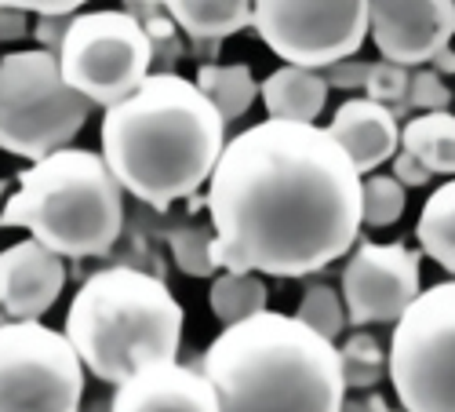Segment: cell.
I'll use <instances>...</instances> for the list:
<instances>
[{
  "instance_id": "cell-1",
  "label": "cell",
  "mask_w": 455,
  "mask_h": 412,
  "mask_svg": "<svg viewBox=\"0 0 455 412\" xmlns=\"http://www.w3.org/2000/svg\"><path fill=\"white\" fill-rule=\"evenodd\" d=\"M361 186L328 128L270 117L244 128L208 179L215 267L270 278L324 271L357 241Z\"/></svg>"
},
{
  "instance_id": "cell-2",
  "label": "cell",
  "mask_w": 455,
  "mask_h": 412,
  "mask_svg": "<svg viewBox=\"0 0 455 412\" xmlns=\"http://www.w3.org/2000/svg\"><path fill=\"white\" fill-rule=\"evenodd\" d=\"M99 139L121 190L164 212L212 179L226 149V121L197 81L149 73L135 95L106 109Z\"/></svg>"
},
{
  "instance_id": "cell-3",
  "label": "cell",
  "mask_w": 455,
  "mask_h": 412,
  "mask_svg": "<svg viewBox=\"0 0 455 412\" xmlns=\"http://www.w3.org/2000/svg\"><path fill=\"white\" fill-rule=\"evenodd\" d=\"M201 372L219 412H343L347 380L339 347L295 314H259L222 328Z\"/></svg>"
},
{
  "instance_id": "cell-4",
  "label": "cell",
  "mask_w": 455,
  "mask_h": 412,
  "mask_svg": "<svg viewBox=\"0 0 455 412\" xmlns=\"http://www.w3.org/2000/svg\"><path fill=\"white\" fill-rule=\"evenodd\" d=\"M66 340L102 384L121 387L149 365L175 361L182 307L172 288L132 267L92 274L66 311Z\"/></svg>"
},
{
  "instance_id": "cell-5",
  "label": "cell",
  "mask_w": 455,
  "mask_h": 412,
  "mask_svg": "<svg viewBox=\"0 0 455 412\" xmlns=\"http://www.w3.org/2000/svg\"><path fill=\"white\" fill-rule=\"evenodd\" d=\"M0 227H22L66 259L106 255L124 227V190L102 154L66 146L19 175Z\"/></svg>"
},
{
  "instance_id": "cell-6",
  "label": "cell",
  "mask_w": 455,
  "mask_h": 412,
  "mask_svg": "<svg viewBox=\"0 0 455 412\" xmlns=\"http://www.w3.org/2000/svg\"><path fill=\"white\" fill-rule=\"evenodd\" d=\"M52 52H12L0 59V149L29 165L66 149L92 117Z\"/></svg>"
},
{
  "instance_id": "cell-7",
  "label": "cell",
  "mask_w": 455,
  "mask_h": 412,
  "mask_svg": "<svg viewBox=\"0 0 455 412\" xmlns=\"http://www.w3.org/2000/svg\"><path fill=\"white\" fill-rule=\"evenodd\" d=\"M387 372L404 412H455V278L430 285L404 311Z\"/></svg>"
},
{
  "instance_id": "cell-8",
  "label": "cell",
  "mask_w": 455,
  "mask_h": 412,
  "mask_svg": "<svg viewBox=\"0 0 455 412\" xmlns=\"http://www.w3.org/2000/svg\"><path fill=\"white\" fill-rule=\"evenodd\" d=\"M154 62V36L135 12H81L59 48L66 85L92 106H117L135 95Z\"/></svg>"
},
{
  "instance_id": "cell-9",
  "label": "cell",
  "mask_w": 455,
  "mask_h": 412,
  "mask_svg": "<svg viewBox=\"0 0 455 412\" xmlns=\"http://www.w3.org/2000/svg\"><path fill=\"white\" fill-rule=\"evenodd\" d=\"M84 361L41 321H0V412H77Z\"/></svg>"
},
{
  "instance_id": "cell-10",
  "label": "cell",
  "mask_w": 455,
  "mask_h": 412,
  "mask_svg": "<svg viewBox=\"0 0 455 412\" xmlns=\"http://www.w3.org/2000/svg\"><path fill=\"white\" fill-rule=\"evenodd\" d=\"M251 26L274 55L299 69H331L350 59L368 36V4H295V0H259Z\"/></svg>"
},
{
  "instance_id": "cell-11",
  "label": "cell",
  "mask_w": 455,
  "mask_h": 412,
  "mask_svg": "<svg viewBox=\"0 0 455 412\" xmlns=\"http://www.w3.org/2000/svg\"><path fill=\"white\" fill-rule=\"evenodd\" d=\"M419 299V255L404 245L361 241L343 267V303L354 325L401 321Z\"/></svg>"
},
{
  "instance_id": "cell-12",
  "label": "cell",
  "mask_w": 455,
  "mask_h": 412,
  "mask_svg": "<svg viewBox=\"0 0 455 412\" xmlns=\"http://www.w3.org/2000/svg\"><path fill=\"white\" fill-rule=\"evenodd\" d=\"M368 33L394 66L434 62L455 36V4L448 0H375Z\"/></svg>"
},
{
  "instance_id": "cell-13",
  "label": "cell",
  "mask_w": 455,
  "mask_h": 412,
  "mask_svg": "<svg viewBox=\"0 0 455 412\" xmlns=\"http://www.w3.org/2000/svg\"><path fill=\"white\" fill-rule=\"evenodd\" d=\"M62 255L41 241H15L0 252V314L8 321H41L62 295Z\"/></svg>"
},
{
  "instance_id": "cell-14",
  "label": "cell",
  "mask_w": 455,
  "mask_h": 412,
  "mask_svg": "<svg viewBox=\"0 0 455 412\" xmlns=\"http://www.w3.org/2000/svg\"><path fill=\"white\" fill-rule=\"evenodd\" d=\"M109 412H219V398L201 368L164 361L121 384Z\"/></svg>"
},
{
  "instance_id": "cell-15",
  "label": "cell",
  "mask_w": 455,
  "mask_h": 412,
  "mask_svg": "<svg viewBox=\"0 0 455 412\" xmlns=\"http://www.w3.org/2000/svg\"><path fill=\"white\" fill-rule=\"evenodd\" d=\"M328 135L343 146V154L350 158L357 175H368L390 158H397V142H401L394 109L379 106L371 99H347L335 109Z\"/></svg>"
},
{
  "instance_id": "cell-16",
  "label": "cell",
  "mask_w": 455,
  "mask_h": 412,
  "mask_svg": "<svg viewBox=\"0 0 455 412\" xmlns=\"http://www.w3.org/2000/svg\"><path fill=\"white\" fill-rule=\"evenodd\" d=\"M262 106H267L270 121H291V125H314L328 102V85L321 73L281 66L267 81L259 85Z\"/></svg>"
},
{
  "instance_id": "cell-17",
  "label": "cell",
  "mask_w": 455,
  "mask_h": 412,
  "mask_svg": "<svg viewBox=\"0 0 455 412\" xmlns=\"http://www.w3.org/2000/svg\"><path fill=\"white\" fill-rule=\"evenodd\" d=\"M168 15L201 41H222L251 26V4L244 0H168Z\"/></svg>"
},
{
  "instance_id": "cell-18",
  "label": "cell",
  "mask_w": 455,
  "mask_h": 412,
  "mask_svg": "<svg viewBox=\"0 0 455 412\" xmlns=\"http://www.w3.org/2000/svg\"><path fill=\"white\" fill-rule=\"evenodd\" d=\"M401 149L419 158L430 175L455 179V114H419L401 128Z\"/></svg>"
},
{
  "instance_id": "cell-19",
  "label": "cell",
  "mask_w": 455,
  "mask_h": 412,
  "mask_svg": "<svg viewBox=\"0 0 455 412\" xmlns=\"http://www.w3.org/2000/svg\"><path fill=\"white\" fill-rule=\"evenodd\" d=\"M415 241L437 267L455 278V179L441 182L427 198L419 222H415Z\"/></svg>"
},
{
  "instance_id": "cell-20",
  "label": "cell",
  "mask_w": 455,
  "mask_h": 412,
  "mask_svg": "<svg viewBox=\"0 0 455 412\" xmlns=\"http://www.w3.org/2000/svg\"><path fill=\"white\" fill-rule=\"evenodd\" d=\"M197 88L219 109V117L226 125L244 117L251 109V102L259 99V81L251 77V69L244 62H230V66L212 62V66H201L197 69Z\"/></svg>"
},
{
  "instance_id": "cell-21",
  "label": "cell",
  "mask_w": 455,
  "mask_h": 412,
  "mask_svg": "<svg viewBox=\"0 0 455 412\" xmlns=\"http://www.w3.org/2000/svg\"><path fill=\"white\" fill-rule=\"evenodd\" d=\"M212 314L222 321V328L241 325L248 318L267 314V281L259 274H219L208 292Z\"/></svg>"
},
{
  "instance_id": "cell-22",
  "label": "cell",
  "mask_w": 455,
  "mask_h": 412,
  "mask_svg": "<svg viewBox=\"0 0 455 412\" xmlns=\"http://www.w3.org/2000/svg\"><path fill=\"white\" fill-rule=\"evenodd\" d=\"M295 318L307 325V328H314L317 335H324V340H339V332L347 328V303L339 299V292L335 288H328V285H314V288H307L302 292V299H299V311H295Z\"/></svg>"
},
{
  "instance_id": "cell-23",
  "label": "cell",
  "mask_w": 455,
  "mask_h": 412,
  "mask_svg": "<svg viewBox=\"0 0 455 412\" xmlns=\"http://www.w3.org/2000/svg\"><path fill=\"white\" fill-rule=\"evenodd\" d=\"M404 215V186L394 175H371L361 186V219L371 230L394 227Z\"/></svg>"
},
{
  "instance_id": "cell-24",
  "label": "cell",
  "mask_w": 455,
  "mask_h": 412,
  "mask_svg": "<svg viewBox=\"0 0 455 412\" xmlns=\"http://www.w3.org/2000/svg\"><path fill=\"white\" fill-rule=\"evenodd\" d=\"M339 361H343V380H347V391L350 387H375L383 380L387 372V354L379 347L371 335H350L339 351Z\"/></svg>"
},
{
  "instance_id": "cell-25",
  "label": "cell",
  "mask_w": 455,
  "mask_h": 412,
  "mask_svg": "<svg viewBox=\"0 0 455 412\" xmlns=\"http://www.w3.org/2000/svg\"><path fill=\"white\" fill-rule=\"evenodd\" d=\"M212 241L215 234L212 230H175L172 234V252H175V263L182 274L189 278H212L219 267L212 259Z\"/></svg>"
},
{
  "instance_id": "cell-26",
  "label": "cell",
  "mask_w": 455,
  "mask_h": 412,
  "mask_svg": "<svg viewBox=\"0 0 455 412\" xmlns=\"http://www.w3.org/2000/svg\"><path fill=\"white\" fill-rule=\"evenodd\" d=\"M408 88H411V77L404 66H394V62H371L368 66V81H364V92L371 102L379 106H401L408 99Z\"/></svg>"
},
{
  "instance_id": "cell-27",
  "label": "cell",
  "mask_w": 455,
  "mask_h": 412,
  "mask_svg": "<svg viewBox=\"0 0 455 412\" xmlns=\"http://www.w3.org/2000/svg\"><path fill=\"white\" fill-rule=\"evenodd\" d=\"M451 92L441 85L437 73L423 69V73H415L411 77V88H408V102L411 106H419L423 114H444V106H448Z\"/></svg>"
},
{
  "instance_id": "cell-28",
  "label": "cell",
  "mask_w": 455,
  "mask_h": 412,
  "mask_svg": "<svg viewBox=\"0 0 455 412\" xmlns=\"http://www.w3.org/2000/svg\"><path fill=\"white\" fill-rule=\"evenodd\" d=\"M73 19L77 15H55V19H36V41L44 44V52H52V55H59V48H62V41H66V33H69V26H73Z\"/></svg>"
},
{
  "instance_id": "cell-29",
  "label": "cell",
  "mask_w": 455,
  "mask_h": 412,
  "mask_svg": "<svg viewBox=\"0 0 455 412\" xmlns=\"http://www.w3.org/2000/svg\"><path fill=\"white\" fill-rule=\"evenodd\" d=\"M394 179L401 186H427L434 175L427 172V165L419 158H411L408 149H397V158H394Z\"/></svg>"
},
{
  "instance_id": "cell-30",
  "label": "cell",
  "mask_w": 455,
  "mask_h": 412,
  "mask_svg": "<svg viewBox=\"0 0 455 412\" xmlns=\"http://www.w3.org/2000/svg\"><path fill=\"white\" fill-rule=\"evenodd\" d=\"M26 12L19 4H8V0H0V41H19L26 33Z\"/></svg>"
},
{
  "instance_id": "cell-31",
  "label": "cell",
  "mask_w": 455,
  "mask_h": 412,
  "mask_svg": "<svg viewBox=\"0 0 455 412\" xmlns=\"http://www.w3.org/2000/svg\"><path fill=\"white\" fill-rule=\"evenodd\" d=\"M368 66H371V62H339V66L328 69L324 85H343V88L364 85V81H368Z\"/></svg>"
},
{
  "instance_id": "cell-32",
  "label": "cell",
  "mask_w": 455,
  "mask_h": 412,
  "mask_svg": "<svg viewBox=\"0 0 455 412\" xmlns=\"http://www.w3.org/2000/svg\"><path fill=\"white\" fill-rule=\"evenodd\" d=\"M434 66H437V69H444V73H455V52H448V48H444V52L434 59Z\"/></svg>"
},
{
  "instance_id": "cell-33",
  "label": "cell",
  "mask_w": 455,
  "mask_h": 412,
  "mask_svg": "<svg viewBox=\"0 0 455 412\" xmlns=\"http://www.w3.org/2000/svg\"><path fill=\"white\" fill-rule=\"evenodd\" d=\"M12 179H0V212H4V198H12Z\"/></svg>"
}]
</instances>
